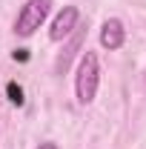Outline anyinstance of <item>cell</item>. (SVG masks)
I'll list each match as a JSON object with an SVG mask.
<instances>
[{"instance_id": "6da1fadb", "label": "cell", "mask_w": 146, "mask_h": 149, "mask_svg": "<svg viewBox=\"0 0 146 149\" xmlns=\"http://www.w3.org/2000/svg\"><path fill=\"white\" fill-rule=\"evenodd\" d=\"M100 86V60L95 52H83L77 60V69H74V95H77V103L80 106H89L97 95Z\"/></svg>"}, {"instance_id": "7a4b0ae2", "label": "cell", "mask_w": 146, "mask_h": 149, "mask_svg": "<svg viewBox=\"0 0 146 149\" xmlns=\"http://www.w3.org/2000/svg\"><path fill=\"white\" fill-rule=\"evenodd\" d=\"M52 6H55V0H26L17 12V20H15V35L17 37H32L46 23Z\"/></svg>"}, {"instance_id": "3957f363", "label": "cell", "mask_w": 146, "mask_h": 149, "mask_svg": "<svg viewBox=\"0 0 146 149\" xmlns=\"http://www.w3.org/2000/svg\"><path fill=\"white\" fill-rule=\"evenodd\" d=\"M77 20H80V12H77V6H63V9L55 15V20H52L49 40H52V43H60V40H66V37H69L74 29H77Z\"/></svg>"}, {"instance_id": "277c9868", "label": "cell", "mask_w": 146, "mask_h": 149, "mask_svg": "<svg viewBox=\"0 0 146 149\" xmlns=\"http://www.w3.org/2000/svg\"><path fill=\"white\" fill-rule=\"evenodd\" d=\"M123 43H126L123 20H117V17L103 20V26H100V46H103V49H109V52H115V49H120Z\"/></svg>"}, {"instance_id": "5b68a950", "label": "cell", "mask_w": 146, "mask_h": 149, "mask_svg": "<svg viewBox=\"0 0 146 149\" xmlns=\"http://www.w3.org/2000/svg\"><path fill=\"white\" fill-rule=\"evenodd\" d=\"M6 92H9V100H12L15 106H23V89H20L17 83H9Z\"/></svg>"}, {"instance_id": "8992f818", "label": "cell", "mask_w": 146, "mask_h": 149, "mask_svg": "<svg viewBox=\"0 0 146 149\" xmlns=\"http://www.w3.org/2000/svg\"><path fill=\"white\" fill-rule=\"evenodd\" d=\"M15 60H29V52H26V49H15Z\"/></svg>"}, {"instance_id": "52a82bcc", "label": "cell", "mask_w": 146, "mask_h": 149, "mask_svg": "<svg viewBox=\"0 0 146 149\" xmlns=\"http://www.w3.org/2000/svg\"><path fill=\"white\" fill-rule=\"evenodd\" d=\"M37 149H57V143H52V141H43V143H40Z\"/></svg>"}]
</instances>
